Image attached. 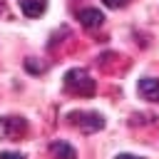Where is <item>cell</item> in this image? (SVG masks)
<instances>
[{
    "mask_svg": "<svg viewBox=\"0 0 159 159\" xmlns=\"http://www.w3.org/2000/svg\"><path fill=\"white\" fill-rule=\"evenodd\" d=\"M0 12H2V2H0Z\"/></svg>",
    "mask_w": 159,
    "mask_h": 159,
    "instance_id": "12",
    "label": "cell"
},
{
    "mask_svg": "<svg viewBox=\"0 0 159 159\" xmlns=\"http://www.w3.org/2000/svg\"><path fill=\"white\" fill-rule=\"evenodd\" d=\"M77 20H80L84 27L94 30V27H102L104 15H102V10H97V7H82V10L77 12Z\"/></svg>",
    "mask_w": 159,
    "mask_h": 159,
    "instance_id": "5",
    "label": "cell"
},
{
    "mask_svg": "<svg viewBox=\"0 0 159 159\" xmlns=\"http://www.w3.org/2000/svg\"><path fill=\"white\" fill-rule=\"evenodd\" d=\"M17 7L22 10L25 17H40L47 10V0H17Z\"/></svg>",
    "mask_w": 159,
    "mask_h": 159,
    "instance_id": "6",
    "label": "cell"
},
{
    "mask_svg": "<svg viewBox=\"0 0 159 159\" xmlns=\"http://www.w3.org/2000/svg\"><path fill=\"white\" fill-rule=\"evenodd\" d=\"M137 92H139L142 99L159 102V80L157 77H142L139 84H137Z\"/></svg>",
    "mask_w": 159,
    "mask_h": 159,
    "instance_id": "4",
    "label": "cell"
},
{
    "mask_svg": "<svg viewBox=\"0 0 159 159\" xmlns=\"http://www.w3.org/2000/svg\"><path fill=\"white\" fill-rule=\"evenodd\" d=\"M50 154H52L55 159H77L75 147H70L67 142H52V144H50Z\"/></svg>",
    "mask_w": 159,
    "mask_h": 159,
    "instance_id": "7",
    "label": "cell"
},
{
    "mask_svg": "<svg viewBox=\"0 0 159 159\" xmlns=\"http://www.w3.org/2000/svg\"><path fill=\"white\" fill-rule=\"evenodd\" d=\"M65 89H70L72 94H80V97H92L94 94V80L89 77L87 70H70L65 75Z\"/></svg>",
    "mask_w": 159,
    "mask_h": 159,
    "instance_id": "1",
    "label": "cell"
},
{
    "mask_svg": "<svg viewBox=\"0 0 159 159\" xmlns=\"http://www.w3.org/2000/svg\"><path fill=\"white\" fill-rule=\"evenodd\" d=\"M0 159H25V157L17 152H0Z\"/></svg>",
    "mask_w": 159,
    "mask_h": 159,
    "instance_id": "10",
    "label": "cell"
},
{
    "mask_svg": "<svg viewBox=\"0 0 159 159\" xmlns=\"http://www.w3.org/2000/svg\"><path fill=\"white\" fill-rule=\"evenodd\" d=\"M25 132H27V122L22 117H0V139L17 142L20 137H25Z\"/></svg>",
    "mask_w": 159,
    "mask_h": 159,
    "instance_id": "3",
    "label": "cell"
},
{
    "mask_svg": "<svg viewBox=\"0 0 159 159\" xmlns=\"http://www.w3.org/2000/svg\"><path fill=\"white\" fill-rule=\"evenodd\" d=\"M102 2H104L107 7H112V10H119V7H124L129 0H102Z\"/></svg>",
    "mask_w": 159,
    "mask_h": 159,
    "instance_id": "9",
    "label": "cell"
},
{
    "mask_svg": "<svg viewBox=\"0 0 159 159\" xmlns=\"http://www.w3.org/2000/svg\"><path fill=\"white\" fill-rule=\"evenodd\" d=\"M67 119H70L80 132H84V134H94V132H99V129L104 127V117H102L99 112H72Z\"/></svg>",
    "mask_w": 159,
    "mask_h": 159,
    "instance_id": "2",
    "label": "cell"
},
{
    "mask_svg": "<svg viewBox=\"0 0 159 159\" xmlns=\"http://www.w3.org/2000/svg\"><path fill=\"white\" fill-rule=\"evenodd\" d=\"M114 159H142V157H137V154H117Z\"/></svg>",
    "mask_w": 159,
    "mask_h": 159,
    "instance_id": "11",
    "label": "cell"
},
{
    "mask_svg": "<svg viewBox=\"0 0 159 159\" xmlns=\"http://www.w3.org/2000/svg\"><path fill=\"white\" fill-rule=\"evenodd\" d=\"M25 67L32 72V75H40V72H45V65H37L35 62V57H30V60H25Z\"/></svg>",
    "mask_w": 159,
    "mask_h": 159,
    "instance_id": "8",
    "label": "cell"
}]
</instances>
